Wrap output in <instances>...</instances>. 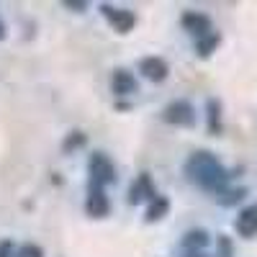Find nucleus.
I'll use <instances>...</instances> for the list:
<instances>
[{
    "label": "nucleus",
    "mask_w": 257,
    "mask_h": 257,
    "mask_svg": "<svg viewBox=\"0 0 257 257\" xmlns=\"http://www.w3.org/2000/svg\"><path fill=\"white\" fill-rule=\"evenodd\" d=\"M216 44H219V34H206V36H201V41H198V54H211L213 49H216Z\"/></svg>",
    "instance_id": "13"
},
{
    "label": "nucleus",
    "mask_w": 257,
    "mask_h": 257,
    "mask_svg": "<svg viewBox=\"0 0 257 257\" xmlns=\"http://www.w3.org/2000/svg\"><path fill=\"white\" fill-rule=\"evenodd\" d=\"M0 39H3V26H0Z\"/></svg>",
    "instance_id": "18"
},
{
    "label": "nucleus",
    "mask_w": 257,
    "mask_h": 257,
    "mask_svg": "<svg viewBox=\"0 0 257 257\" xmlns=\"http://www.w3.org/2000/svg\"><path fill=\"white\" fill-rule=\"evenodd\" d=\"M85 208H88L90 216H105V213H108V198H105V193L100 188H93Z\"/></svg>",
    "instance_id": "9"
},
{
    "label": "nucleus",
    "mask_w": 257,
    "mask_h": 257,
    "mask_svg": "<svg viewBox=\"0 0 257 257\" xmlns=\"http://www.w3.org/2000/svg\"><path fill=\"white\" fill-rule=\"evenodd\" d=\"M167 208H170V201H167V198H162V196L152 198V206L147 208V221H157V219H162L165 213H167Z\"/></svg>",
    "instance_id": "12"
},
{
    "label": "nucleus",
    "mask_w": 257,
    "mask_h": 257,
    "mask_svg": "<svg viewBox=\"0 0 257 257\" xmlns=\"http://www.w3.org/2000/svg\"><path fill=\"white\" fill-rule=\"evenodd\" d=\"M144 198H157V193L152 190V180H149V175H139V180L134 183V190H132V203H139Z\"/></svg>",
    "instance_id": "10"
},
{
    "label": "nucleus",
    "mask_w": 257,
    "mask_h": 257,
    "mask_svg": "<svg viewBox=\"0 0 257 257\" xmlns=\"http://www.w3.org/2000/svg\"><path fill=\"white\" fill-rule=\"evenodd\" d=\"M185 173H188V178L196 185H201L206 190H219V193H224L226 180H229L226 170L221 167V162L213 157L211 152H196L188 160Z\"/></svg>",
    "instance_id": "1"
},
{
    "label": "nucleus",
    "mask_w": 257,
    "mask_h": 257,
    "mask_svg": "<svg viewBox=\"0 0 257 257\" xmlns=\"http://www.w3.org/2000/svg\"><path fill=\"white\" fill-rule=\"evenodd\" d=\"M139 70L144 72V77H149L152 82H160L167 77V62L160 57H147L139 62Z\"/></svg>",
    "instance_id": "6"
},
{
    "label": "nucleus",
    "mask_w": 257,
    "mask_h": 257,
    "mask_svg": "<svg viewBox=\"0 0 257 257\" xmlns=\"http://www.w3.org/2000/svg\"><path fill=\"white\" fill-rule=\"evenodd\" d=\"M208 121H211V132H219V103L216 100L208 103Z\"/></svg>",
    "instance_id": "15"
},
{
    "label": "nucleus",
    "mask_w": 257,
    "mask_h": 257,
    "mask_svg": "<svg viewBox=\"0 0 257 257\" xmlns=\"http://www.w3.org/2000/svg\"><path fill=\"white\" fill-rule=\"evenodd\" d=\"M242 196H244V188H237V190H224V198H219V203H224V206L237 203Z\"/></svg>",
    "instance_id": "16"
},
{
    "label": "nucleus",
    "mask_w": 257,
    "mask_h": 257,
    "mask_svg": "<svg viewBox=\"0 0 257 257\" xmlns=\"http://www.w3.org/2000/svg\"><path fill=\"white\" fill-rule=\"evenodd\" d=\"M90 175H93V183H98V188L103 183H111L113 180V165L105 155H93L90 157Z\"/></svg>",
    "instance_id": "4"
},
{
    "label": "nucleus",
    "mask_w": 257,
    "mask_h": 257,
    "mask_svg": "<svg viewBox=\"0 0 257 257\" xmlns=\"http://www.w3.org/2000/svg\"><path fill=\"white\" fill-rule=\"evenodd\" d=\"M165 121L167 123H175V126H193L196 121V111L188 100H175L165 108Z\"/></svg>",
    "instance_id": "2"
},
{
    "label": "nucleus",
    "mask_w": 257,
    "mask_h": 257,
    "mask_svg": "<svg viewBox=\"0 0 257 257\" xmlns=\"http://www.w3.org/2000/svg\"><path fill=\"white\" fill-rule=\"evenodd\" d=\"M208 244V234L203 229H193L185 234V239H183V247L190 249V252H201L203 247Z\"/></svg>",
    "instance_id": "11"
},
{
    "label": "nucleus",
    "mask_w": 257,
    "mask_h": 257,
    "mask_svg": "<svg viewBox=\"0 0 257 257\" xmlns=\"http://www.w3.org/2000/svg\"><path fill=\"white\" fill-rule=\"evenodd\" d=\"M219 254H221V257H231V242H229L226 237L219 239Z\"/></svg>",
    "instance_id": "17"
},
{
    "label": "nucleus",
    "mask_w": 257,
    "mask_h": 257,
    "mask_svg": "<svg viewBox=\"0 0 257 257\" xmlns=\"http://www.w3.org/2000/svg\"><path fill=\"white\" fill-rule=\"evenodd\" d=\"M16 257H44V252H41V247H36V244H24V247H18Z\"/></svg>",
    "instance_id": "14"
},
{
    "label": "nucleus",
    "mask_w": 257,
    "mask_h": 257,
    "mask_svg": "<svg viewBox=\"0 0 257 257\" xmlns=\"http://www.w3.org/2000/svg\"><path fill=\"white\" fill-rule=\"evenodd\" d=\"M183 26H185V31L196 34V36L211 34V21H208V16H203V13H185V16H183Z\"/></svg>",
    "instance_id": "8"
},
{
    "label": "nucleus",
    "mask_w": 257,
    "mask_h": 257,
    "mask_svg": "<svg viewBox=\"0 0 257 257\" xmlns=\"http://www.w3.org/2000/svg\"><path fill=\"white\" fill-rule=\"evenodd\" d=\"M111 90L116 95H132L137 90V77L128 70H116L111 77Z\"/></svg>",
    "instance_id": "7"
},
{
    "label": "nucleus",
    "mask_w": 257,
    "mask_h": 257,
    "mask_svg": "<svg viewBox=\"0 0 257 257\" xmlns=\"http://www.w3.org/2000/svg\"><path fill=\"white\" fill-rule=\"evenodd\" d=\"M103 13H105V18L111 21V26H113L118 34L132 31L134 24H137V18H134L132 11H116V8H111V6H103Z\"/></svg>",
    "instance_id": "5"
},
{
    "label": "nucleus",
    "mask_w": 257,
    "mask_h": 257,
    "mask_svg": "<svg viewBox=\"0 0 257 257\" xmlns=\"http://www.w3.org/2000/svg\"><path fill=\"white\" fill-rule=\"evenodd\" d=\"M234 229H237V234L244 237V239L257 237V203H252V206L239 211L237 221H234Z\"/></svg>",
    "instance_id": "3"
}]
</instances>
